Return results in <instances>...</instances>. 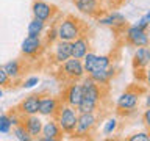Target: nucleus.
Returning a JSON list of instances; mask_svg holds the SVG:
<instances>
[{
  "mask_svg": "<svg viewBox=\"0 0 150 141\" xmlns=\"http://www.w3.org/2000/svg\"><path fill=\"white\" fill-rule=\"evenodd\" d=\"M75 8L89 17H98L102 13V0H74Z\"/></svg>",
  "mask_w": 150,
  "mask_h": 141,
  "instance_id": "obj_13",
  "label": "nucleus"
},
{
  "mask_svg": "<svg viewBox=\"0 0 150 141\" xmlns=\"http://www.w3.org/2000/svg\"><path fill=\"white\" fill-rule=\"evenodd\" d=\"M110 66H111V56L110 55H97L94 70H106ZM89 74H91V72H89Z\"/></svg>",
  "mask_w": 150,
  "mask_h": 141,
  "instance_id": "obj_25",
  "label": "nucleus"
},
{
  "mask_svg": "<svg viewBox=\"0 0 150 141\" xmlns=\"http://www.w3.org/2000/svg\"><path fill=\"white\" fill-rule=\"evenodd\" d=\"M31 13H33V17H36L47 24L49 21L53 19L55 13H56V6L47 3L45 0H35L31 5Z\"/></svg>",
  "mask_w": 150,
  "mask_h": 141,
  "instance_id": "obj_11",
  "label": "nucleus"
},
{
  "mask_svg": "<svg viewBox=\"0 0 150 141\" xmlns=\"http://www.w3.org/2000/svg\"><path fill=\"white\" fill-rule=\"evenodd\" d=\"M97 22L100 25L114 28V30H125L127 28V19L119 11H111V13L105 14V16H98Z\"/></svg>",
  "mask_w": 150,
  "mask_h": 141,
  "instance_id": "obj_12",
  "label": "nucleus"
},
{
  "mask_svg": "<svg viewBox=\"0 0 150 141\" xmlns=\"http://www.w3.org/2000/svg\"><path fill=\"white\" fill-rule=\"evenodd\" d=\"M69 58H70V42L56 39L53 42V61L56 64H61Z\"/></svg>",
  "mask_w": 150,
  "mask_h": 141,
  "instance_id": "obj_18",
  "label": "nucleus"
},
{
  "mask_svg": "<svg viewBox=\"0 0 150 141\" xmlns=\"http://www.w3.org/2000/svg\"><path fill=\"white\" fill-rule=\"evenodd\" d=\"M45 49V42L42 41V36H25L21 46V53L25 58H36Z\"/></svg>",
  "mask_w": 150,
  "mask_h": 141,
  "instance_id": "obj_6",
  "label": "nucleus"
},
{
  "mask_svg": "<svg viewBox=\"0 0 150 141\" xmlns=\"http://www.w3.org/2000/svg\"><path fill=\"white\" fill-rule=\"evenodd\" d=\"M81 96H83L81 85H80L78 82H72L67 88L64 89L63 99H61V100H63V103H67V105L77 108L78 103L81 102Z\"/></svg>",
  "mask_w": 150,
  "mask_h": 141,
  "instance_id": "obj_17",
  "label": "nucleus"
},
{
  "mask_svg": "<svg viewBox=\"0 0 150 141\" xmlns=\"http://www.w3.org/2000/svg\"><path fill=\"white\" fill-rule=\"evenodd\" d=\"M11 127H13V124H11V116L9 115H0V133H9L11 132Z\"/></svg>",
  "mask_w": 150,
  "mask_h": 141,
  "instance_id": "obj_26",
  "label": "nucleus"
},
{
  "mask_svg": "<svg viewBox=\"0 0 150 141\" xmlns=\"http://www.w3.org/2000/svg\"><path fill=\"white\" fill-rule=\"evenodd\" d=\"M127 140L128 141H150V135H149V132H136V133L130 135Z\"/></svg>",
  "mask_w": 150,
  "mask_h": 141,
  "instance_id": "obj_30",
  "label": "nucleus"
},
{
  "mask_svg": "<svg viewBox=\"0 0 150 141\" xmlns=\"http://www.w3.org/2000/svg\"><path fill=\"white\" fill-rule=\"evenodd\" d=\"M117 125H119V122H117L116 118H110L103 125V135H112L117 130Z\"/></svg>",
  "mask_w": 150,
  "mask_h": 141,
  "instance_id": "obj_27",
  "label": "nucleus"
},
{
  "mask_svg": "<svg viewBox=\"0 0 150 141\" xmlns=\"http://www.w3.org/2000/svg\"><path fill=\"white\" fill-rule=\"evenodd\" d=\"M2 68L13 82L14 80H19L23 74V63L21 60H11V61H8V63H5Z\"/></svg>",
  "mask_w": 150,
  "mask_h": 141,
  "instance_id": "obj_20",
  "label": "nucleus"
},
{
  "mask_svg": "<svg viewBox=\"0 0 150 141\" xmlns=\"http://www.w3.org/2000/svg\"><path fill=\"white\" fill-rule=\"evenodd\" d=\"M139 99H141V94L138 91H133V89H128V91L122 93L120 96L117 97V102H116L117 113L122 116L134 113L136 108L139 107Z\"/></svg>",
  "mask_w": 150,
  "mask_h": 141,
  "instance_id": "obj_5",
  "label": "nucleus"
},
{
  "mask_svg": "<svg viewBox=\"0 0 150 141\" xmlns=\"http://www.w3.org/2000/svg\"><path fill=\"white\" fill-rule=\"evenodd\" d=\"M81 102L78 103L77 111L86 113V111H96L102 102V85H97L89 75H84L81 78Z\"/></svg>",
  "mask_w": 150,
  "mask_h": 141,
  "instance_id": "obj_1",
  "label": "nucleus"
},
{
  "mask_svg": "<svg viewBox=\"0 0 150 141\" xmlns=\"http://www.w3.org/2000/svg\"><path fill=\"white\" fill-rule=\"evenodd\" d=\"M21 122L25 127V130L28 132V135L31 136V140H38L41 135V129H42V121L39 115H25L21 116Z\"/></svg>",
  "mask_w": 150,
  "mask_h": 141,
  "instance_id": "obj_14",
  "label": "nucleus"
},
{
  "mask_svg": "<svg viewBox=\"0 0 150 141\" xmlns=\"http://www.w3.org/2000/svg\"><path fill=\"white\" fill-rule=\"evenodd\" d=\"M11 86H13V80L8 77V74L0 66V88H11Z\"/></svg>",
  "mask_w": 150,
  "mask_h": 141,
  "instance_id": "obj_29",
  "label": "nucleus"
},
{
  "mask_svg": "<svg viewBox=\"0 0 150 141\" xmlns=\"http://www.w3.org/2000/svg\"><path fill=\"white\" fill-rule=\"evenodd\" d=\"M150 63V49L147 47H136V52L133 55V68L136 69H145Z\"/></svg>",
  "mask_w": 150,
  "mask_h": 141,
  "instance_id": "obj_19",
  "label": "nucleus"
},
{
  "mask_svg": "<svg viewBox=\"0 0 150 141\" xmlns=\"http://www.w3.org/2000/svg\"><path fill=\"white\" fill-rule=\"evenodd\" d=\"M45 31V22L39 21V19L33 17L31 22L28 24L27 28V35L28 36H42V33Z\"/></svg>",
  "mask_w": 150,
  "mask_h": 141,
  "instance_id": "obj_22",
  "label": "nucleus"
},
{
  "mask_svg": "<svg viewBox=\"0 0 150 141\" xmlns=\"http://www.w3.org/2000/svg\"><path fill=\"white\" fill-rule=\"evenodd\" d=\"M59 66H61L59 70L63 72V75L66 78L70 80V82H78V80H81L84 75H86V72H84V69H83V64H81V60H78V58H72V56H70L69 60H66L64 63H61Z\"/></svg>",
  "mask_w": 150,
  "mask_h": 141,
  "instance_id": "obj_7",
  "label": "nucleus"
},
{
  "mask_svg": "<svg viewBox=\"0 0 150 141\" xmlns=\"http://www.w3.org/2000/svg\"><path fill=\"white\" fill-rule=\"evenodd\" d=\"M61 103L63 100L55 96H42L41 94V99H39V107H38V115L42 116V118H55V115L58 113Z\"/></svg>",
  "mask_w": 150,
  "mask_h": 141,
  "instance_id": "obj_8",
  "label": "nucleus"
},
{
  "mask_svg": "<svg viewBox=\"0 0 150 141\" xmlns=\"http://www.w3.org/2000/svg\"><path fill=\"white\" fill-rule=\"evenodd\" d=\"M114 74H116V69L112 68V66H110L106 70H92V72L88 74V75H89V77H91L97 85L105 86V85H108V83H110V80L114 77Z\"/></svg>",
  "mask_w": 150,
  "mask_h": 141,
  "instance_id": "obj_21",
  "label": "nucleus"
},
{
  "mask_svg": "<svg viewBox=\"0 0 150 141\" xmlns=\"http://www.w3.org/2000/svg\"><path fill=\"white\" fill-rule=\"evenodd\" d=\"M56 39H58V36H56V27H53V28H50V30L47 31V41H45V42L53 44Z\"/></svg>",
  "mask_w": 150,
  "mask_h": 141,
  "instance_id": "obj_32",
  "label": "nucleus"
},
{
  "mask_svg": "<svg viewBox=\"0 0 150 141\" xmlns=\"http://www.w3.org/2000/svg\"><path fill=\"white\" fill-rule=\"evenodd\" d=\"M134 25H138L139 28H142V30H149V25H150V13H145L144 16L134 24Z\"/></svg>",
  "mask_w": 150,
  "mask_h": 141,
  "instance_id": "obj_31",
  "label": "nucleus"
},
{
  "mask_svg": "<svg viewBox=\"0 0 150 141\" xmlns=\"http://www.w3.org/2000/svg\"><path fill=\"white\" fill-rule=\"evenodd\" d=\"M39 99L41 94H30L25 99H22L16 107V111L21 116L25 115H38V107H39Z\"/></svg>",
  "mask_w": 150,
  "mask_h": 141,
  "instance_id": "obj_16",
  "label": "nucleus"
},
{
  "mask_svg": "<svg viewBox=\"0 0 150 141\" xmlns=\"http://www.w3.org/2000/svg\"><path fill=\"white\" fill-rule=\"evenodd\" d=\"M124 2H125V0H106V5L110 8L116 9V8H119L120 5H124Z\"/></svg>",
  "mask_w": 150,
  "mask_h": 141,
  "instance_id": "obj_33",
  "label": "nucleus"
},
{
  "mask_svg": "<svg viewBox=\"0 0 150 141\" xmlns=\"http://www.w3.org/2000/svg\"><path fill=\"white\" fill-rule=\"evenodd\" d=\"M77 119H78V111L77 108L67 105V103H61L58 113L55 115V121L58 122L61 130L64 135H74V130L77 127Z\"/></svg>",
  "mask_w": 150,
  "mask_h": 141,
  "instance_id": "obj_3",
  "label": "nucleus"
},
{
  "mask_svg": "<svg viewBox=\"0 0 150 141\" xmlns=\"http://www.w3.org/2000/svg\"><path fill=\"white\" fill-rule=\"evenodd\" d=\"M96 60H97V55L94 53V52L89 50L86 55L81 58V64H83V69H84V72H86V75L89 72H92L94 70V66H96Z\"/></svg>",
  "mask_w": 150,
  "mask_h": 141,
  "instance_id": "obj_23",
  "label": "nucleus"
},
{
  "mask_svg": "<svg viewBox=\"0 0 150 141\" xmlns=\"http://www.w3.org/2000/svg\"><path fill=\"white\" fill-rule=\"evenodd\" d=\"M13 135H14V138L19 140V141H30L31 140V136L28 135V132L25 130V127L22 125V122L13 125Z\"/></svg>",
  "mask_w": 150,
  "mask_h": 141,
  "instance_id": "obj_24",
  "label": "nucleus"
},
{
  "mask_svg": "<svg viewBox=\"0 0 150 141\" xmlns=\"http://www.w3.org/2000/svg\"><path fill=\"white\" fill-rule=\"evenodd\" d=\"M98 118L96 111H86V113H78L77 127L74 130V138H91L94 130L97 127Z\"/></svg>",
  "mask_w": 150,
  "mask_h": 141,
  "instance_id": "obj_4",
  "label": "nucleus"
},
{
  "mask_svg": "<svg viewBox=\"0 0 150 141\" xmlns=\"http://www.w3.org/2000/svg\"><path fill=\"white\" fill-rule=\"evenodd\" d=\"M0 97H3V88H0Z\"/></svg>",
  "mask_w": 150,
  "mask_h": 141,
  "instance_id": "obj_35",
  "label": "nucleus"
},
{
  "mask_svg": "<svg viewBox=\"0 0 150 141\" xmlns=\"http://www.w3.org/2000/svg\"><path fill=\"white\" fill-rule=\"evenodd\" d=\"M89 50H91V41L86 36V33H83L78 38H75L74 41H70V56L72 58L81 60Z\"/></svg>",
  "mask_w": 150,
  "mask_h": 141,
  "instance_id": "obj_15",
  "label": "nucleus"
},
{
  "mask_svg": "<svg viewBox=\"0 0 150 141\" xmlns=\"http://www.w3.org/2000/svg\"><path fill=\"white\" fill-rule=\"evenodd\" d=\"M125 42L133 47H147L149 46V31L139 28L138 25H130L125 30Z\"/></svg>",
  "mask_w": 150,
  "mask_h": 141,
  "instance_id": "obj_9",
  "label": "nucleus"
},
{
  "mask_svg": "<svg viewBox=\"0 0 150 141\" xmlns=\"http://www.w3.org/2000/svg\"><path fill=\"white\" fill-rule=\"evenodd\" d=\"M142 119H144V124H145V127H150V110H149V107H147V110L144 111V116H142Z\"/></svg>",
  "mask_w": 150,
  "mask_h": 141,
  "instance_id": "obj_34",
  "label": "nucleus"
},
{
  "mask_svg": "<svg viewBox=\"0 0 150 141\" xmlns=\"http://www.w3.org/2000/svg\"><path fill=\"white\" fill-rule=\"evenodd\" d=\"M64 132L61 130V127L58 125V122L55 121V118H49V121L42 122V129H41V135L38 140L42 141H58L63 140Z\"/></svg>",
  "mask_w": 150,
  "mask_h": 141,
  "instance_id": "obj_10",
  "label": "nucleus"
},
{
  "mask_svg": "<svg viewBox=\"0 0 150 141\" xmlns=\"http://www.w3.org/2000/svg\"><path fill=\"white\" fill-rule=\"evenodd\" d=\"M84 33V25L83 22L77 19L75 16H66L61 22H58L56 25V36L61 41H74L75 38H78L80 35Z\"/></svg>",
  "mask_w": 150,
  "mask_h": 141,
  "instance_id": "obj_2",
  "label": "nucleus"
},
{
  "mask_svg": "<svg viewBox=\"0 0 150 141\" xmlns=\"http://www.w3.org/2000/svg\"><path fill=\"white\" fill-rule=\"evenodd\" d=\"M39 77H36V75H30V77H27L25 80H22V88H25V89H31V88H35L36 85H39Z\"/></svg>",
  "mask_w": 150,
  "mask_h": 141,
  "instance_id": "obj_28",
  "label": "nucleus"
}]
</instances>
